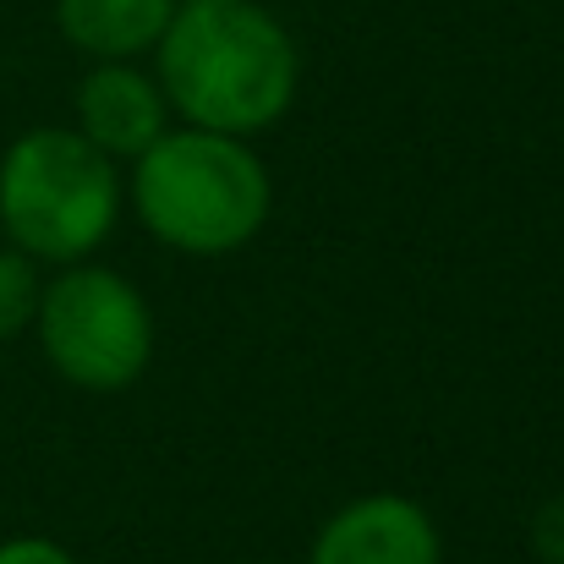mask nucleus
Masks as SVG:
<instances>
[{"instance_id": "nucleus-4", "label": "nucleus", "mask_w": 564, "mask_h": 564, "mask_svg": "<svg viewBox=\"0 0 564 564\" xmlns=\"http://www.w3.org/2000/svg\"><path fill=\"white\" fill-rule=\"evenodd\" d=\"M39 335L55 373L77 389L110 394L138 383L154 357V318L132 280L116 269H72L39 291Z\"/></svg>"}, {"instance_id": "nucleus-9", "label": "nucleus", "mask_w": 564, "mask_h": 564, "mask_svg": "<svg viewBox=\"0 0 564 564\" xmlns=\"http://www.w3.org/2000/svg\"><path fill=\"white\" fill-rule=\"evenodd\" d=\"M532 543H538L543 564H564V494L538 510V521H532Z\"/></svg>"}, {"instance_id": "nucleus-8", "label": "nucleus", "mask_w": 564, "mask_h": 564, "mask_svg": "<svg viewBox=\"0 0 564 564\" xmlns=\"http://www.w3.org/2000/svg\"><path fill=\"white\" fill-rule=\"evenodd\" d=\"M39 313V274L28 252H0V340L22 335Z\"/></svg>"}, {"instance_id": "nucleus-6", "label": "nucleus", "mask_w": 564, "mask_h": 564, "mask_svg": "<svg viewBox=\"0 0 564 564\" xmlns=\"http://www.w3.org/2000/svg\"><path fill=\"white\" fill-rule=\"evenodd\" d=\"M77 121L99 154L138 160L165 132V94L154 88V77L132 72L127 61H105L77 88Z\"/></svg>"}, {"instance_id": "nucleus-1", "label": "nucleus", "mask_w": 564, "mask_h": 564, "mask_svg": "<svg viewBox=\"0 0 564 564\" xmlns=\"http://www.w3.org/2000/svg\"><path fill=\"white\" fill-rule=\"evenodd\" d=\"M296 44L252 0H187L160 33V88L203 132L247 138L296 99Z\"/></svg>"}, {"instance_id": "nucleus-7", "label": "nucleus", "mask_w": 564, "mask_h": 564, "mask_svg": "<svg viewBox=\"0 0 564 564\" xmlns=\"http://www.w3.org/2000/svg\"><path fill=\"white\" fill-rule=\"evenodd\" d=\"M55 17L77 50L99 61H127L160 44L176 17V0H55Z\"/></svg>"}, {"instance_id": "nucleus-10", "label": "nucleus", "mask_w": 564, "mask_h": 564, "mask_svg": "<svg viewBox=\"0 0 564 564\" xmlns=\"http://www.w3.org/2000/svg\"><path fill=\"white\" fill-rule=\"evenodd\" d=\"M0 564H72V554L50 538H11L0 543Z\"/></svg>"}, {"instance_id": "nucleus-2", "label": "nucleus", "mask_w": 564, "mask_h": 564, "mask_svg": "<svg viewBox=\"0 0 564 564\" xmlns=\"http://www.w3.org/2000/svg\"><path fill=\"white\" fill-rule=\"evenodd\" d=\"M138 214L143 225L197 258H219L247 247L269 219V176L241 138L225 132H160L138 154Z\"/></svg>"}, {"instance_id": "nucleus-5", "label": "nucleus", "mask_w": 564, "mask_h": 564, "mask_svg": "<svg viewBox=\"0 0 564 564\" xmlns=\"http://www.w3.org/2000/svg\"><path fill=\"white\" fill-rule=\"evenodd\" d=\"M438 527L400 494H368L324 521L313 564H438Z\"/></svg>"}, {"instance_id": "nucleus-3", "label": "nucleus", "mask_w": 564, "mask_h": 564, "mask_svg": "<svg viewBox=\"0 0 564 564\" xmlns=\"http://www.w3.org/2000/svg\"><path fill=\"white\" fill-rule=\"evenodd\" d=\"M116 165L83 132H28L0 160V219L17 252L72 263L116 225Z\"/></svg>"}]
</instances>
